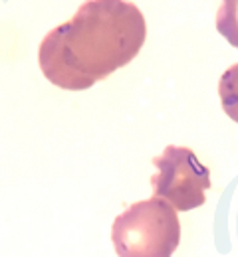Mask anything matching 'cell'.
I'll return each instance as SVG.
<instances>
[{
    "mask_svg": "<svg viewBox=\"0 0 238 257\" xmlns=\"http://www.w3.org/2000/svg\"><path fill=\"white\" fill-rule=\"evenodd\" d=\"M147 38L145 16L127 0H88L44 36L38 65L60 89L84 91L135 60Z\"/></svg>",
    "mask_w": 238,
    "mask_h": 257,
    "instance_id": "obj_1",
    "label": "cell"
},
{
    "mask_svg": "<svg viewBox=\"0 0 238 257\" xmlns=\"http://www.w3.org/2000/svg\"><path fill=\"white\" fill-rule=\"evenodd\" d=\"M111 241L119 257H171L181 241L177 210L155 196L135 202L115 218Z\"/></svg>",
    "mask_w": 238,
    "mask_h": 257,
    "instance_id": "obj_2",
    "label": "cell"
},
{
    "mask_svg": "<svg viewBox=\"0 0 238 257\" xmlns=\"http://www.w3.org/2000/svg\"><path fill=\"white\" fill-rule=\"evenodd\" d=\"M157 174L151 176L155 198L165 200L179 212L201 208L206 202V190L212 186L210 170L197 159L189 147L169 145L153 159Z\"/></svg>",
    "mask_w": 238,
    "mask_h": 257,
    "instance_id": "obj_3",
    "label": "cell"
},
{
    "mask_svg": "<svg viewBox=\"0 0 238 257\" xmlns=\"http://www.w3.org/2000/svg\"><path fill=\"white\" fill-rule=\"evenodd\" d=\"M218 97L224 113L238 123V64L230 65L218 81Z\"/></svg>",
    "mask_w": 238,
    "mask_h": 257,
    "instance_id": "obj_4",
    "label": "cell"
},
{
    "mask_svg": "<svg viewBox=\"0 0 238 257\" xmlns=\"http://www.w3.org/2000/svg\"><path fill=\"white\" fill-rule=\"evenodd\" d=\"M218 34L238 50V0H224L216 12Z\"/></svg>",
    "mask_w": 238,
    "mask_h": 257,
    "instance_id": "obj_5",
    "label": "cell"
}]
</instances>
